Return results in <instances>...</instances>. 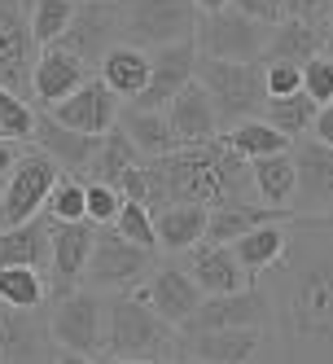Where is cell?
Masks as SVG:
<instances>
[{
  "label": "cell",
  "mask_w": 333,
  "mask_h": 364,
  "mask_svg": "<svg viewBox=\"0 0 333 364\" xmlns=\"http://www.w3.org/2000/svg\"><path fill=\"white\" fill-rule=\"evenodd\" d=\"M333 215H298L290 224L285 255L268 268V307L294 364H329L333 343Z\"/></svg>",
  "instance_id": "6da1fadb"
},
{
  "label": "cell",
  "mask_w": 333,
  "mask_h": 364,
  "mask_svg": "<svg viewBox=\"0 0 333 364\" xmlns=\"http://www.w3.org/2000/svg\"><path fill=\"white\" fill-rule=\"evenodd\" d=\"M158 167L167 206L171 202H197V206H219V202H246L254 198L250 189V163L224 141V132H215L202 145H180L163 154V159H149Z\"/></svg>",
  "instance_id": "7a4b0ae2"
},
{
  "label": "cell",
  "mask_w": 333,
  "mask_h": 364,
  "mask_svg": "<svg viewBox=\"0 0 333 364\" xmlns=\"http://www.w3.org/2000/svg\"><path fill=\"white\" fill-rule=\"evenodd\" d=\"M175 325H167L136 290L101 294V355L123 360H175Z\"/></svg>",
  "instance_id": "3957f363"
},
{
  "label": "cell",
  "mask_w": 333,
  "mask_h": 364,
  "mask_svg": "<svg viewBox=\"0 0 333 364\" xmlns=\"http://www.w3.org/2000/svg\"><path fill=\"white\" fill-rule=\"evenodd\" d=\"M193 80L207 88L211 106L219 114V127L254 119L263 110V66L259 62H224V58H202L193 48Z\"/></svg>",
  "instance_id": "277c9868"
},
{
  "label": "cell",
  "mask_w": 333,
  "mask_h": 364,
  "mask_svg": "<svg viewBox=\"0 0 333 364\" xmlns=\"http://www.w3.org/2000/svg\"><path fill=\"white\" fill-rule=\"evenodd\" d=\"M114 14H119V40L136 48L193 40L197 27L193 0H114Z\"/></svg>",
  "instance_id": "5b68a950"
},
{
  "label": "cell",
  "mask_w": 333,
  "mask_h": 364,
  "mask_svg": "<svg viewBox=\"0 0 333 364\" xmlns=\"http://www.w3.org/2000/svg\"><path fill=\"white\" fill-rule=\"evenodd\" d=\"M158 264V255L145 250V246H132L127 237L110 224H97L92 228V250H88V264L80 272V281L97 294H110V290H132L136 281L149 277V268Z\"/></svg>",
  "instance_id": "8992f818"
},
{
  "label": "cell",
  "mask_w": 333,
  "mask_h": 364,
  "mask_svg": "<svg viewBox=\"0 0 333 364\" xmlns=\"http://www.w3.org/2000/svg\"><path fill=\"white\" fill-rule=\"evenodd\" d=\"M263 40H268L263 22L246 18L233 5H224L215 14H197V27H193L197 53L202 58H224V62H259Z\"/></svg>",
  "instance_id": "52a82bcc"
},
{
  "label": "cell",
  "mask_w": 333,
  "mask_h": 364,
  "mask_svg": "<svg viewBox=\"0 0 333 364\" xmlns=\"http://www.w3.org/2000/svg\"><path fill=\"white\" fill-rule=\"evenodd\" d=\"M48 338L62 351H80V355H101V294L88 285H75L66 294L48 299Z\"/></svg>",
  "instance_id": "ba28073f"
},
{
  "label": "cell",
  "mask_w": 333,
  "mask_h": 364,
  "mask_svg": "<svg viewBox=\"0 0 333 364\" xmlns=\"http://www.w3.org/2000/svg\"><path fill=\"white\" fill-rule=\"evenodd\" d=\"M58 171L62 167L48 159V154L22 149L18 163L5 171V185H0V224H22V220L40 215V206H44L48 189H53Z\"/></svg>",
  "instance_id": "9c48e42d"
},
{
  "label": "cell",
  "mask_w": 333,
  "mask_h": 364,
  "mask_svg": "<svg viewBox=\"0 0 333 364\" xmlns=\"http://www.w3.org/2000/svg\"><path fill=\"white\" fill-rule=\"evenodd\" d=\"M268 321H272L268 290L250 281L233 294H202L180 329L185 333H193V329H268Z\"/></svg>",
  "instance_id": "30bf717a"
},
{
  "label": "cell",
  "mask_w": 333,
  "mask_h": 364,
  "mask_svg": "<svg viewBox=\"0 0 333 364\" xmlns=\"http://www.w3.org/2000/svg\"><path fill=\"white\" fill-rule=\"evenodd\" d=\"M62 44L66 53H75L88 70L101 62L110 44H119V14H114V0H75V14H70V27L53 40Z\"/></svg>",
  "instance_id": "8fae6325"
},
{
  "label": "cell",
  "mask_w": 333,
  "mask_h": 364,
  "mask_svg": "<svg viewBox=\"0 0 333 364\" xmlns=\"http://www.w3.org/2000/svg\"><path fill=\"white\" fill-rule=\"evenodd\" d=\"M294 159V198L290 202L298 215H329L333 206V145L316 141V136H298V154Z\"/></svg>",
  "instance_id": "7c38bea8"
},
{
  "label": "cell",
  "mask_w": 333,
  "mask_h": 364,
  "mask_svg": "<svg viewBox=\"0 0 333 364\" xmlns=\"http://www.w3.org/2000/svg\"><path fill=\"white\" fill-rule=\"evenodd\" d=\"M0 364H53L44 307H5L0 303Z\"/></svg>",
  "instance_id": "4fadbf2b"
},
{
  "label": "cell",
  "mask_w": 333,
  "mask_h": 364,
  "mask_svg": "<svg viewBox=\"0 0 333 364\" xmlns=\"http://www.w3.org/2000/svg\"><path fill=\"white\" fill-rule=\"evenodd\" d=\"M27 5L31 0H0V88L27 97L31 88V62L36 40L27 31Z\"/></svg>",
  "instance_id": "5bb4252c"
},
{
  "label": "cell",
  "mask_w": 333,
  "mask_h": 364,
  "mask_svg": "<svg viewBox=\"0 0 333 364\" xmlns=\"http://www.w3.org/2000/svg\"><path fill=\"white\" fill-rule=\"evenodd\" d=\"M189 80H193V40L149 48V80L127 106L132 110H163Z\"/></svg>",
  "instance_id": "9a60e30c"
},
{
  "label": "cell",
  "mask_w": 333,
  "mask_h": 364,
  "mask_svg": "<svg viewBox=\"0 0 333 364\" xmlns=\"http://www.w3.org/2000/svg\"><path fill=\"white\" fill-rule=\"evenodd\" d=\"M263 347V329H193L175 338V355L189 364H250Z\"/></svg>",
  "instance_id": "2e32d148"
},
{
  "label": "cell",
  "mask_w": 333,
  "mask_h": 364,
  "mask_svg": "<svg viewBox=\"0 0 333 364\" xmlns=\"http://www.w3.org/2000/svg\"><path fill=\"white\" fill-rule=\"evenodd\" d=\"M92 228L97 224H88V220H70V224L48 220V272H53L48 299L80 285V272H84L88 250H92Z\"/></svg>",
  "instance_id": "e0dca14e"
},
{
  "label": "cell",
  "mask_w": 333,
  "mask_h": 364,
  "mask_svg": "<svg viewBox=\"0 0 333 364\" xmlns=\"http://www.w3.org/2000/svg\"><path fill=\"white\" fill-rule=\"evenodd\" d=\"M132 290H136L153 311H158L167 325H175V329L189 321V311H193V307H197V299H202V290L193 285V277H189L180 264H153V268H149V277H145V281H136Z\"/></svg>",
  "instance_id": "ac0fdd59"
},
{
  "label": "cell",
  "mask_w": 333,
  "mask_h": 364,
  "mask_svg": "<svg viewBox=\"0 0 333 364\" xmlns=\"http://www.w3.org/2000/svg\"><path fill=\"white\" fill-rule=\"evenodd\" d=\"M48 114H53L58 123L75 127V132H110V127L119 123V97L97 80V75H88V80L75 88L70 97H62L58 106H48Z\"/></svg>",
  "instance_id": "d6986e66"
},
{
  "label": "cell",
  "mask_w": 333,
  "mask_h": 364,
  "mask_svg": "<svg viewBox=\"0 0 333 364\" xmlns=\"http://www.w3.org/2000/svg\"><path fill=\"white\" fill-rule=\"evenodd\" d=\"M185 272L193 277V285L202 294H233V290H241V285L254 281L233 259V250L215 246V242H193L185 250Z\"/></svg>",
  "instance_id": "ffe728a7"
},
{
  "label": "cell",
  "mask_w": 333,
  "mask_h": 364,
  "mask_svg": "<svg viewBox=\"0 0 333 364\" xmlns=\"http://www.w3.org/2000/svg\"><path fill=\"white\" fill-rule=\"evenodd\" d=\"M163 114L171 123L175 145H202V141H211L219 132V114H215L207 88H202L197 80H189L180 92H175L167 106H163Z\"/></svg>",
  "instance_id": "44dd1931"
},
{
  "label": "cell",
  "mask_w": 333,
  "mask_h": 364,
  "mask_svg": "<svg viewBox=\"0 0 333 364\" xmlns=\"http://www.w3.org/2000/svg\"><path fill=\"white\" fill-rule=\"evenodd\" d=\"M88 75L92 70L75 53H66L62 44H44L36 53V62H31V97H40L44 106H58V101L70 97Z\"/></svg>",
  "instance_id": "7402d4cb"
},
{
  "label": "cell",
  "mask_w": 333,
  "mask_h": 364,
  "mask_svg": "<svg viewBox=\"0 0 333 364\" xmlns=\"http://www.w3.org/2000/svg\"><path fill=\"white\" fill-rule=\"evenodd\" d=\"M31 141H36V149L48 154V159H53L62 171H75V176L88 171L92 154H97V145H101V136H92V132H75V127L58 123L53 114H36Z\"/></svg>",
  "instance_id": "603a6c76"
},
{
  "label": "cell",
  "mask_w": 333,
  "mask_h": 364,
  "mask_svg": "<svg viewBox=\"0 0 333 364\" xmlns=\"http://www.w3.org/2000/svg\"><path fill=\"white\" fill-rule=\"evenodd\" d=\"M329 53V22H302V18H280L263 40L259 62H294L302 66L307 58Z\"/></svg>",
  "instance_id": "cb8c5ba5"
},
{
  "label": "cell",
  "mask_w": 333,
  "mask_h": 364,
  "mask_svg": "<svg viewBox=\"0 0 333 364\" xmlns=\"http://www.w3.org/2000/svg\"><path fill=\"white\" fill-rule=\"evenodd\" d=\"M40 268L48 272V220L31 215L22 224H0V268Z\"/></svg>",
  "instance_id": "d4e9b609"
},
{
  "label": "cell",
  "mask_w": 333,
  "mask_h": 364,
  "mask_svg": "<svg viewBox=\"0 0 333 364\" xmlns=\"http://www.w3.org/2000/svg\"><path fill=\"white\" fill-rule=\"evenodd\" d=\"M97 80L106 84L114 97H123V101H132L141 88H145V80H149V48H136V44H110L106 53H101V62H97Z\"/></svg>",
  "instance_id": "484cf974"
},
{
  "label": "cell",
  "mask_w": 333,
  "mask_h": 364,
  "mask_svg": "<svg viewBox=\"0 0 333 364\" xmlns=\"http://www.w3.org/2000/svg\"><path fill=\"white\" fill-rule=\"evenodd\" d=\"M202 228H207V206L197 202H171L153 215L158 250H171V255H185L193 242H202Z\"/></svg>",
  "instance_id": "4316f807"
},
{
  "label": "cell",
  "mask_w": 333,
  "mask_h": 364,
  "mask_svg": "<svg viewBox=\"0 0 333 364\" xmlns=\"http://www.w3.org/2000/svg\"><path fill=\"white\" fill-rule=\"evenodd\" d=\"M285 242H290V224H259V228L241 232L237 242H228V250H233V259L250 277H263L285 255Z\"/></svg>",
  "instance_id": "83f0119b"
},
{
  "label": "cell",
  "mask_w": 333,
  "mask_h": 364,
  "mask_svg": "<svg viewBox=\"0 0 333 364\" xmlns=\"http://www.w3.org/2000/svg\"><path fill=\"white\" fill-rule=\"evenodd\" d=\"M119 127H123V136L132 141V149L141 154V159H163V154L180 149L163 110H132L127 106V110H119Z\"/></svg>",
  "instance_id": "f1b7e54d"
},
{
  "label": "cell",
  "mask_w": 333,
  "mask_h": 364,
  "mask_svg": "<svg viewBox=\"0 0 333 364\" xmlns=\"http://www.w3.org/2000/svg\"><path fill=\"white\" fill-rule=\"evenodd\" d=\"M250 189L268 206H290L294 202V159H290V149L254 159L250 163Z\"/></svg>",
  "instance_id": "f546056e"
},
{
  "label": "cell",
  "mask_w": 333,
  "mask_h": 364,
  "mask_svg": "<svg viewBox=\"0 0 333 364\" xmlns=\"http://www.w3.org/2000/svg\"><path fill=\"white\" fill-rule=\"evenodd\" d=\"M316 110H320V106L298 88V92H285V97H268V101H263V110H259V119L272 123L276 132L294 145L298 136H307V127H312Z\"/></svg>",
  "instance_id": "4dcf8cb0"
},
{
  "label": "cell",
  "mask_w": 333,
  "mask_h": 364,
  "mask_svg": "<svg viewBox=\"0 0 333 364\" xmlns=\"http://www.w3.org/2000/svg\"><path fill=\"white\" fill-rule=\"evenodd\" d=\"M136 163H141V154L132 149V141H127L123 127L114 123L110 132H101V145H97L92 163H88V176L101 180V185H119V176H123L127 167H136Z\"/></svg>",
  "instance_id": "1f68e13d"
},
{
  "label": "cell",
  "mask_w": 333,
  "mask_h": 364,
  "mask_svg": "<svg viewBox=\"0 0 333 364\" xmlns=\"http://www.w3.org/2000/svg\"><path fill=\"white\" fill-rule=\"evenodd\" d=\"M224 141L233 145V149L241 154L246 163L263 159V154H280V149H290V141L280 136L272 123H263L259 114H254V119H241V123H233V127L224 132Z\"/></svg>",
  "instance_id": "d6a6232c"
},
{
  "label": "cell",
  "mask_w": 333,
  "mask_h": 364,
  "mask_svg": "<svg viewBox=\"0 0 333 364\" xmlns=\"http://www.w3.org/2000/svg\"><path fill=\"white\" fill-rule=\"evenodd\" d=\"M0 303L5 307H44L48 303V277L40 268H0Z\"/></svg>",
  "instance_id": "836d02e7"
},
{
  "label": "cell",
  "mask_w": 333,
  "mask_h": 364,
  "mask_svg": "<svg viewBox=\"0 0 333 364\" xmlns=\"http://www.w3.org/2000/svg\"><path fill=\"white\" fill-rule=\"evenodd\" d=\"M44 220H58V224H70V220H84V176L75 171H58L53 189H48L44 206H40Z\"/></svg>",
  "instance_id": "e575fe53"
},
{
  "label": "cell",
  "mask_w": 333,
  "mask_h": 364,
  "mask_svg": "<svg viewBox=\"0 0 333 364\" xmlns=\"http://www.w3.org/2000/svg\"><path fill=\"white\" fill-rule=\"evenodd\" d=\"M70 14H75V0H31L27 5V31H31L36 48L53 44L70 27Z\"/></svg>",
  "instance_id": "d590c367"
},
{
  "label": "cell",
  "mask_w": 333,
  "mask_h": 364,
  "mask_svg": "<svg viewBox=\"0 0 333 364\" xmlns=\"http://www.w3.org/2000/svg\"><path fill=\"white\" fill-rule=\"evenodd\" d=\"M119 237H127L132 246H145V250H153L158 255V237H153V215L145 211L141 202H119V215H114V224H110Z\"/></svg>",
  "instance_id": "8d00e7d4"
},
{
  "label": "cell",
  "mask_w": 333,
  "mask_h": 364,
  "mask_svg": "<svg viewBox=\"0 0 333 364\" xmlns=\"http://www.w3.org/2000/svg\"><path fill=\"white\" fill-rule=\"evenodd\" d=\"M31 127H36V110L27 97H18L9 88H0V136L9 141H31Z\"/></svg>",
  "instance_id": "74e56055"
},
{
  "label": "cell",
  "mask_w": 333,
  "mask_h": 364,
  "mask_svg": "<svg viewBox=\"0 0 333 364\" xmlns=\"http://www.w3.org/2000/svg\"><path fill=\"white\" fill-rule=\"evenodd\" d=\"M298 88L316 101V106H333V58L316 53L298 66Z\"/></svg>",
  "instance_id": "f35d334b"
},
{
  "label": "cell",
  "mask_w": 333,
  "mask_h": 364,
  "mask_svg": "<svg viewBox=\"0 0 333 364\" xmlns=\"http://www.w3.org/2000/svg\"><path fill=\"white\" fill-rule=\"evenodd\" d=\"M123 193L114 185H101V180H84V220L88 224H114Z\"/></svg>",
  "instance_id": "ab89813d"
},
{
  "label": "cell",
  "mask_w": 333,
  "mask_h": 364,
  "mask_svg": "<svg viewBox=\"0 0 333 364\" xmlns=\"http://www.w3.org/2000/svg\"><path fill=\"white\" fill-rule=\"evenodd\" d=\"M259 66H263V92L268 97L298 92V66L294 62H259Z\"/></svg>",
  "instance_id": "60d3db41"
},
{
  "label": "cell",
  "mask_w": 333,
  "mask_h": 364,
  "mask_svg": "<svg viewBox=\"0 0 333 364\" xmlns=\"http://www.w3.org/2000/svg\"><path fill=\"white\" fill-rule=\"evenodd\" d=\"M233 9H241L254 22H263V27H276L285 18V0H233Z\"/></svg>",
  "instance_id": "b9f144b4"
},
{
  "label": "cell",
  "mask_w": 333,
  "mask_h": 364,
  "mask_svg": "<svg viewBox=\"0 0 333 364\" xmlns=\"http://www.w3.org/2000/svg\"><path fill=\"white\" fill-rule=\"evenodd\" d=\"M285 18L329 22V18H333V0H285Z\"/></svg>",
  "instance_id": "7bdbcfd3"
},
{
  "label": "cell",
  "mask_w": 333,
  "mask_h": 364,
  "mask_svg": "<svg viewBox=\"0 0 333 364\" xmlns=\"http://www.w3.org/2000/svg\"><path fill=\"white\" fill-rule=\"evenodd\" d=\"M307 136H316V141L333 145V106H320V110H316L312 127H307Z\"/></svg>",
  "instance_id": "ee69618b"
},
{
  "label": "cell",
  "mask_w": 333,
  "mask_h": 364,
  "mask_svg": "<svg viewBox=\"0 0 333 364\" xmlns=\"http://www.w3.org/2000/svg\"><path fill=\"white\" fill-rule=\"evenodd\" d=\"M18 154H22V141H9V136H0V180H5V171L18 163Z\"/></svg>",
  "instance_id": "f6af8a7d"
},
{
  "label": "cell",
  "mask_w": 333,
  "mask_h": 364,
  "mask_svg": "<svg viewBox=\"0 0 333 364\" xmlns=\"http://www.w3.org/2000/svg\"><path fill=\"white\" fill-rule=\"evenodd\" d=\"M53 364H97V360L92 355H80V351H58Z\"/></svg>",
  "instance_id": "bcb514c9"
},
{
  "label": "cell",
  "mask_w": 333,
  "mask_h": 364,
  "mask_svg": "<svg viewBox=\"0 0 333 364\" xmlns=\"http://www.w3.org/2000/svg\"><path fill=\"white\" fill-rule=\"evenodd\" d=\"M193 5H197V14H215L224 5H233V0H193Z\"/></svg>",
  "instance_id": "7dc6e473"
},
{
  "label": "cell",
  "mask_w": 333,
  "mask_h": 364,
  "mask_svg": "<svg viewBox=\"0 0 333 364\" xmlns=\"http://www.w3.org/2000/svg\"><path fill=\"white\" fill-rule=\"evenodd\" d=\"M101 364H158V360H123V355H106Z\"/></svg>",
  "instance_id": "c3c4849f"
},
{
  "label": "cell",
  "mask_w": 333,
  "mask_h": 364,
  "mask_svg": "<svg viewBox=\"0 0 333 364\" xmlns=\"http://www.w3.org/2000/svg\"><path fill=\"white\" fill-rule=\"evenodd\" d=\"M163 364H180V360H163Z\"/></svg>",
  "instance_id": "681fc988"
}]
</instances>
